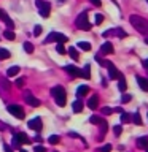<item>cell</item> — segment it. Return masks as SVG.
I'll list each match as a JSON object with an SVG mask.
<instances>
[{
    "mask_svg": "<svg viewBox=\"0 0 148 152\" xmlns=\"http://www.w3.org/2000/svg\"><path fill=\"white\" fill-rule=\"evenodd\" d=\"M129 21H131V24L137 32L143 33V35H148V21L147 19H143L142 16H137V14H132L129 18Z\"/></svg>",
    "mask_w": 148,
    "mask_h": 152,
    "instance_id": "6da1fadb",
    "label": "cell"
},
{
    "mask_svg": "<svg viewBox=\"0 0 148 152\" xmlns=\"http://www.w3.org/2000/svg\"><path fill=\"white\" fill-rule=\"evenodd\" d=\"M51 95L54 97L57 106H65V102H67V94H65V89L62 86H54L51 89Z\"/></svg>",
    "mask_w": 148,
    "mask_h": 152,
    "instance_id": "7a4b0ae2",
    "label": "cell"
},
{
    "mask_svg": "<svg viewBox=\"0 0 148 152\" xmlns=\"http://www.w3.org/2000/svg\"><path fill=\"white\" fill-rule=\"evenodd\" d=\"M75 24H76V27L81 28V30H84V32L91 30V24H89V21H88V11L80 13L78 18L75 19Z\"/></svg>",
    "mask_w": 148,
    "mask_h": 152,
    "instance_id": "3957f363",
    "label": "cell"
},
{
    "mask_svg": "<svg viewBox=\"0 0 148 152\" xmlns=\"http://www.w3.org/2000/svg\"><path fill=\"white\" fill-rule=\"evenodd\" d=\"M30 138H29L26 133H14L13 135V147L14 149H19V147H21L22 144H30Z\"/></svg>",
    "mask_w": 148,
    "mask_h": 152,
    "instance_id": "277c9868",
    "label": "cell"
},
{
    "mask_svg": "<svg viewBox=\"0 0 148 152\" xmlns=\"http://www.w3.org/2000/svg\"><path fill=\"white\" fill-rule=\"evenodd\" d=\"M8 113L11 114V116L18 117V119H24V116H26V113H24V109L19 106V104H8Z\"/></svg>",
    "mask_w": 148,
    "mask_h": 152,
    "instance_id": "5b68a950",
    "label": "cell"
},
{
    "mask_svg": "<svg viewBox=\"0 0 148 152\" xmlns=\"http://www.w3.org/2000/svg\"><path fill=\"white\" fill-rule=\"evenodd\" d=\"M29 128H32V130H35V132H40L41 128H43V124H41V119L40 117H33L29 121Z\"/></svg>",
    "mask_w": 148,
    "mask_h": 152,
    "instance_id": "8992f818",
    "label": "cell"
},
{
    "mask_svg": "<svg viewBox=\"0 0 148 152\" xmlns=\"http://www.w3.org/2000/svg\"><path fill=\"white\" fill-rule=\"evenodd\" d=\"M110 35H116V37H119V38H126L127 37V33L123 30V28H112V30H107V32H104V37L107 38V37H110Z\"/></svg>",
    "mask_w": 148,
    "mask_h": 152,
    "instance_id": "52a82bcc",
    "label": "cell"
},
{
    "mask_svg": "<svg viewBox=\"0 0 148 152\" xmlns=\"http://www.w3.org/2000/svg\"><path fill=\"white\" fill-rule=\"evenodd\" d=\"M24 100H26L27 104H30V106H33V108H38V106H40V100L35 98L32 94H29V92L24 94Z\"/></svg>",
    "mask_w": 148,
    "mask_h": 152,
    "instance_id": "ba28073f",
    "label": "cell"
},
{
    "mask_svg": "<svg viewBox=\"0 0 148 152\" xmlns=\"http://www.w3.org/2000/svg\"><path fill=\"white\" fill-rule=\"evenodd\" d=\"M107 68H108V76H110V79H119V78L123 76V75L116 70V66H115L112 62H110V65L107 66Z\"/></svg>",
    "mask_w": 148,
    "mask_h": 152,
    "instance_id": "9c48e42d",
    "label": "cell"
},
{
    "mask_svg": "<svg viewBox=\"0 0 148 152\" xmlns=\"http://www.w3.org/2000/svg\"><path fill=\"white\" fill-rule=\"evenodd\" d=\"M65 71L72 76V78H81V70L76 68L75 65H67L65 66Z\"/></svg>",
    "mask_w": 148,
    "mask_h": 152,
    "instance_id": "30bf717a",
    "label": "cell"
},
{
    "mask_svg": "<svg viewBox=\"0 0 148 152\" xmlns=\"http://www.w3.org/2000/svg\"><path fill=\"white\" fill-rule=\"evenodd\" d=\"M107 54H113V45L110 41H105L100 46V56H107Z\"/></svg>",
    "mask_w": 148,
    "mask_h": 152,
    "instance_id": "8fae6325",
    "label": "cell"
},
{
    "mask_svg": "<svg viewBox=\"0 0 148 152\" xmlns=\"http://www.w3.org/2000/svg\"><path fill=\"white\" fill-rule=\"evenodd\" d=\"M50 11H51V3L45 2V3H43V7L40 8V16L41 18H48V16H50Z\"/></svg>",
    "mask_w": 148,
    "mask_h": 152,
    "instance_id": "7c38bea8",
    "label": "cell"
},
{
    "mask_svg": "<svg viewBox=\"0 0 148 152\" xmlns=\"http://www.w3.org/2000/svg\"><path fill=\"white\" fill-rule=\"evenodd\" d=\"M137 84L140 86V89L143 92H148V79L142 78V76H137Z\"/></svg>",
    "mask_w": 148,
    "mask_h": 152,
    "instance_id": "4fadbf2b",
    "label": "cell"
},
{
    "mask_svg": "<svg viewBox=\"0 0 148 152\" xmlns=\"http://www.w3.org/2000/svg\"><path fill=\"white\" fill-rule=\"evenodd\" d=\"M97 102H99V97H97V95H92V97L88 100V108H89V109H95V108L99 106Z\"/></svg>",
    "mask_w": 148,
    "mask_h": 152,
    "instance_id": "5bb4252c",
    "label": "cell"
},
{
    "mask_svg": "<svg viewBox=\"0 0 148 152\" xmlns=\"http://www.w3.org/2000/svg\"><path fill=\"white\" fill-rule=\"evenodd\" d=\"M69 40L64 33H57V32H54V41H57V45H64V43Z\"/></svg>",
    "mask_w": 148,
    "mask_h": 152,
    "instance_id": "9a60e30c",
    "label": "cell"
},
{
    "mask_svg": "<svg viewBox=\"0 0 148 152\" xmlns=\"http://www.w3.org/2000/svg\"><path fill=\"white\" fill-rule=\"evenodd\" d=\"M84 108V104L81 100H76V102H73V104H72V109H73V113H81Z\"/></svg>",
    "mask_w": 148,
    "mask_h": 152,
    "instance_id": "2e32d148",
    "label": "cell"
},
{
    "mask_svg": "<svg viewBox=\"0 0 148 152\" xmlns=\"http://www.w3.org/2000/svg\"><path fill=\"white\" fill-rule=\"evenodd\" d=\"M19 71H21V68H19L18 65L10 66L8 71H7V76H10V78H13V76H18V75H19Z\"/></svg>",
    "mask_w": 148,
    "mask_h": 152,
    "instance_id": "e0dca14e",
    "label": "cell"
},
{
    "mask_svg": "<svg viewBox=\"0 0 148 152\" xmlns=\"http://www.w3.org/2000/svg\"><path fill=\"white\" fill-rule=\"evenodd\" d=\"M81 78H84V79H89L91 78V65L89 64H86L84 68L81 70Z\"/></svg>",
    "mask_w": 148,
    "mask_h": 152,
    "instance_id": "ac0fdd59",
    "label": "cell"
},
{
    "mask_svg": "<svg viewBox=\"0 0 148 152\" xmlns=\"http://www.w3.org/2000/svg\"><path fill=\"white\" fill-rule=\"evenodd\" d=\"M88 92H89V87H88V86H80V87L76 89V97H78V98H80V97H84Z\"/></svg>",
    "mask_w": 148,
    "mask_h": 152,
    "instance_id": "d6986e66",
    "label": "cell"
},
{
    "mask_svg": "<svg viewBox=\"0 0 148 152\" xmlns=\"http://www.w3.org/2000/svg\"><path fill=\"white\" fill-rule=\"evenodd\" d=\"M137 146L140 147V149H148V138H145V136L138 138V140H137Z\"/></svg>",
    "mask_w": 148,
    "mask_h": 152,
    "instance_id": "ffe728a7",
    "label": "cell"
},
{
    "mask_svg": "<svg viewBox=\"0 0 148 152\" xmlns=\"http://www.w3.org/2000/svg\"><path fill=\"white\" fill-rule=\"evenodd\" d=\"M118 89L121 90V92H126V89H127V83H126V79H124V76H121V78L118 79Z\"/></svg>",
    "mask_w": 148,
    "mask_h": 152,
    "instance_id": "44dd1931",
    "label": "cell"
},
{
    "mask_svg": "<svg viewBox=\"0 0 148 152\" xmlns=\"http://www.w3.org/2000/svg\"><path fill=\"white\" fill-rule=\"evenodd\" d=\"M67 51H69V56L72 57V59H73V60H78L80 54H78V51H76V48H73V46H72V48H69Z\"/></svg>",
    "mask_w": 148,
    "mask_h": 152,
    "instance_id": "7402d4cb",
    "label": "cell"
},
{
    "mask_svg": "<svg viewBox=\"0 0 148 152\" xmlns=\"http://www.w3.org/2000/svg\"><path fill=\"white\" fill-rule=\"evenodd\" d=\"M10 51L5 49V48H0V60H5V59H10Z\"/></svg>",
    "mask_w": 148,
    "mask_h": 152,
    "instance_id": "603a6c76",
    "label": "cell"
},
{
    "mask_svg": "<svg viewBox=\"0 0 148 152\" xmlns=\"http://www.w3.org/2000/svg\"><path fill=\"white\" fill-rule=\"evenodd\" d=\"M76 46H78L80 49H83V51H91V43H88V41H80Z\"/></svg>",
    "mask_w": 148,
    "mask_h": 152,
    "instance_id": "cb8c5ba5",
    "label": "cell"
},
{
    "mask_svg": "<svg viewBox=\"0 0 148 152\" xmlns=\"http://www.w3.org/2000/svg\"><path fill=\"white\" fill-rule=\"evenodd\" d=\"M22 48H24V51H26L27 54H32V52H33V45H32V43H29V41L24 43Z\"/></svg>",
    "mask_w": 148,
    "mask_h": 152,
    "instance_id": "d4e9b609",
    "label": "cell"
},
{
    "mask_svg": "<svg viewBox=\"0 0 148 152\" xmlns=\"http://www.w3.org/2000/svg\"><path fill=\"white\" fill-rule=\"evenodd\" d=\"M131 121L135 124V125H142V117H140V114H132V116H131Z\"/></svg>",
    "mask_w": 148,
    "mask_h": 152,
    "instance_id": "484cf974",
    "label": "cell"
},
{
    "mask_svg": "<svg viewBox=\"0 0 148 152\" xmlns=\"http://www.w3.org/2000/svg\"><path fill=\"white\" fill-rule=\"evenodd\" d=\"M104 119L102 117H99V116H91L89 117V122L91 124H95V125H100V122H102Z\"/></svg>",
    "mask_w": 148,
    "mask_h": 152,
    "instance_id": "4316f807",
    "label": "cell"
},
{
    "mask_svg": "<svg viewBox=\"0 0 148 152\" xmlns=\"http://www.w3.org/2000/svg\"><path fill=\"white\" fill-rule=\"evenodd\" d=\"M2 21H5V22H7V26H8V28H10V30H13V28H14V22L11 21V19H10V16H8V14H7V16H5V18L2 19Z\"/></svg>",
    "mask_w": 148,
    "mask_h": 152,
    "instance_id": "83f0119b",
    "label": "cell"
},
{
    "mask_svg": "<svg viewBox=\"0 0 148 152\" xmlns=\"http://www.w3.org/2000/svg\"><path fill=\"white\" fill-rule=\"evenodd\" d=\"M3 37L7 38V40H10V41H13L14 38H16V37H14V33H13V30H5L3 32Z\"/></svg>",
    "mask_w": 148,
    "mask_h": 152,
    "instance_id": "f1b7e54d",
    "label": "cell"
},
{
    "mask_svg": "<svg viewBox=\"0 0 148 152\" xmlns=\"http://www.w3.org/2000/svg\"><path fill=\"white\" fill-rule=\"evenodd\" d=\"M121 122L123 124H127V122H131V114H127V113H121Z\"/></svg>",
    "mask_w": 148,
    "mask_h": 152,
    "instance_id": "f546056e",
    "label": "cell"
},
{
    "mask_svg": "<svg viewBox=\"0 0 148 152\" xmlns=\"http://www.w3.org/2000/svg\"><path fill=\"white\" fill-rule=\"evenodd\" d=\"M59 140H61V138L57 136V135H51L50 138H48V142H50V144H57Z\"/></svg>",
    "mask_w": 148,
    "mask_h": 152,
    "instance_id": "4dcf8cb0",
    "label": "cell"
},
{
    "mask_svg": "<svg viewBox=\"0 0 148 152\" xmlns=\"http://www.w3.org/2000/svg\"><path fill=\"white\" fill-rule=\"evenodd\" d=\"M95 60H97L102 66H108V65H110V60H104L100 56H95Z\"/></svg>",
    "mask_w": 148,
    "mask_h": 152,
    "instance_id": "1f68e13d",
    "label": "cell"
},
{
    "mask_svg": "<svg viewBox=\"0 0 148 152\" xmlns=\"http://www.w3.org/2000/svg\"><path fill=\"white\" fill-rule=\"evenodd\" d=\"M53 41H54V32H51L50 35L45 38V41H43V43H45V45H48V43H53Z\"/></svg>",
    "mask_w": 148,
    "mask_h": 152,
    "instance_id": "d6a6232c",
    "label": "cell"
},
{
    "mask_svg": "<svg viewBox=\"0 0 148 152\" xmlns=\"http://www.w3.org/2000/svg\"><path fill=\"white\" fill-rule=\"evenodd\" d=\"M121 132H123V127H121V125H115V127H113V133H115L116 136L121 135Z\"/></svg>",
    "mask_w": 148,
    "mask_h": 152,
    "instance_id": "836d02e7",
    "label": "cell"
},
{
    "mask_svg": "<svg viewBox=\"0 0 148 152\" xmlns=\"http://www.w3.org/2000/svg\"><path fill=\"white\" fill-rule=\"evenodd\" d=\"M56 51L59 52V54H62V56H64L65 52H67V49L64 48V45H57V46H56Z\"/></svg>",
    "mask_w": 148,
    "mask_h": 152,
    "instance_id": "e575fe53",
    "label": "cell"
},
{
    "mask_svg": "<svg viewBox=\"0 0 148 152\" xmlns=\"http://www.w3.org/2000/svg\"><path fill=\"white\" fill-rule=\"evenodd\" d=\"M100 113H102V114H105V116H110V114L113 113V109H112V108H107V106H105V108H102V109H100Z\"/></svg>",
    "mask_w": 148,
    "mask_h": 152,
    "instance_id": "d590c367",
    "label": "cell"
},
{
    "mask_svg": "<svg viewBox=\"0 0 148 152\" xmlns=\"http://www.w3.org/2000/svg\"><path fill=\"white\" fill-rule=\"evenodd\" d=\"M131 95H129V94H124L123 95V98H121V103H129V102H131Z\"/></svg>",
    "mask_w": 148,
    "mask_h": 152,
    "instance_id": "8d00e7d4",
    "label": "cell"
},
{
    "mask_svg": "<svg viewBox=\"0 0 148 152\" xmlns=\"http://www.w3.org/2000/svg\"><path fill=\"white\" fill-rule=\"evenodd\" d=\"M102 22H104V16L102 14H95V24L99 26V24H102Z\"/></svg>",
    "mask_w": 148,
    "mask_h": 152,
    "instance_id": "74e56055",
    "label": "cell"
},
{
    "mask_svg": "<svg viewBox=\"0 0 148 152\" xmlns=\"http://www.w3.org/2000/svg\"><path fill=\"white\" fill-rule=\"evenodd\" d=\"M41 33V26H35V28H33V35L38 37Z\"/></svg>",
    "mask_w": 148,
    "mask_h": 152,
    "instance_id": "f35d334b",
    "label": "cell"
},
{
    "mask_svg": "<svg viewBox=\"0 0 148 152\" xmlns=\"http://www.w3.org/2000/svg\"><path fill=\"white\" fill-rule=\"evenodd\" d=\"M33 152H46V149H45V146H35Z\"/></svg>",
    "mask_w": 148,
    "mask_h": 152,
    "instance_id": "ab89813d",
    "label": "cell"
},
{
    "mask_svg": "<svg viewBox=\"0 0 148 152\" xmlns=\"http://www.w3.org/2000/svg\"><path fill=\"white\" fill-rule=\"evenodd\" d=\"M110 151H112V146L110 144H105L102 149H100V152H110Z\"/></svg>",
    "mask_w": 148,
    "mask_h": 152,
    "instance_id": "60d3db41",
    "label": "cell"
},
{
    "mask_svg": "<svg viewBox=\"0 0 148 152\" xmlns=\"http://www.w3.org/2000/svg\"><path fill=\"white\" fill-rule=\"evenodd\" d=\"M14 84H16L18 87H22V86H24V79H22V78H18V79H16V83H14Z\"/></svg>",
    "mask_w": 148,
    "mask_h": 152,
    "instance_id": "b9f144b4",
    "label": "cell"
},
{
    "mask_svg": "<svg viewBox=\"0 0 148 152\" xmlns=\"http://www.w3.org/2000/svg\"><path fill=\"white\" fill-rule=\"evenodd\" d=\"M91 3L94 5V7H100V5H102V2H100V0H89Z\"/></svg>",
    "mask_w": 148,
    "mask_h": 152,
    "instance_id": "7bdbcfd3",
    "label": "cell"
},
{
    "mask_svg": "<svg viewBox=\"0 0 148 152\" xmlns=\"http://www.w3.org/2000/svg\"><path fill=\"white\" fill-rule=\"evenodd\" d=\"M3 151H5V152H13L11 147H10L8 144H5V142H3Z\"/></svg>",
    "mask_w": 148,
    "mask_h": 152,
    "instance_id": "ee69618b",
    "label": "cell"
},
{
    "mask_svg": "<svg viewBox=\"0 0 148 152\" xmlns=\"http://www.w3.org/2000/svg\"><path fill=\"white\" fill-rule=\"evenodd\" d=\"M43 3H45V0H35V5H37L38 8H41V7H43Z\"/></svg>",
    "mask_w": 148,
    "mask_h": 152,
    "instance_id": "f6af8a7d",
    "label": "cell"
},
{
    "mask_svg": "<svg viewBox=\"0 0 148 152\" xmlns=\"http://www.w3.org/2000/svg\"><path fill=\"white\" fill-rule=\"evenodd\" d=\"M8 125H7V124H3L2 121H0V132H2V130H5V128H7Z\"/></svg>",
    "mask_w": 148,
    "mask_h": 152,
    "instance_id": "bcb514c9",
    "label": "cell"
},
{
    "mask_svg": "<svg viewBox=\"0 0 148 152\" xmlns=\"http://www.w3.org/2000/svg\"><path fill=\"white\" fill-rule=\"evenodd\" d=\"M5 16H7V13H5L3 10H0V19H3Z\"/></svg>",
    "mask_w": 148,
    "mask_h": 152,
    "instance_id": "7dc6e473",
    "label": "cell"
},
{
    "mask_svg": "<svg viewBox=\"0 0 148 152\" xmlns=\"http://www.w3.org/2000/svg\"><path fill=\"white\" fill-rule=\"evenodd\" d=\"M143 66H145V68H148V59L143 60Z\"/></svg>",
    "mask_w": 148,
    "mask_h": 152,
    "instance_id": "c3c4849f",
    "label": "cell"
},
{
    "mask_svg": "<svg viewBox=\"0 0 148 152\" xmlns=\"http://www.w3.org/2000/svg\"><path fill=\"white\" fill-rule=\"evenodd\" d=\"M19 152H27V151H26V149H21V151H19Z\"/></svg>",
    "mask_w": 148,
    "mask_h": 152,
    "instance_id": "681fc988",
    "label": "cell"
},
{
    "mask_svg": "<svg viewBox=\"0 0 148 152\" xmlns=\"http://www.w3.org/2000/svg\"><path fill=\"white\" fill-rule=\"evenodd\" d=\"M145 43H147V45H148V38H145Z\"/></svg>",
    "mask_w": 148,
    "mask_h": 152,
    "instance_id": "f907efd6",
    "label": "cell"
},
{
    "mask_svg": "<svg viewBox=\"0 0 148 152\" xmlns=\"http://www.w3.org/2000/svg\"><path fill=\"white\" fill-rule=\"evenodd\" d=\"M112 2H115V0H112Z\"/></svg>",
    "mask_w": 148,
    "mask_h": 152,
    "instance_id": "816d5d0a",
    "label": "cell"
}]
</instances>
